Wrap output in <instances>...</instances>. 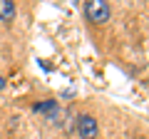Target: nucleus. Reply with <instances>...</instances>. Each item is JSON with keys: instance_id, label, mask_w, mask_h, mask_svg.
Segmentation results:
<instances>
[{"instance_id": "3", "label": "nucleus", "mask_w": 149, "mask_h": 139, "mask_svg": "<svg viewBox=\"0 0 149 139\" xmlns=\"http://www.w3.org/2000/svg\"><path fill=\"white\" fill-rule=\"evenodd\" d=\"M15 20V3L13 0H0V22Z\"/></svg>"}, {"instance_id": "2", "label": "nucleus", "mask_w": 149, "mask_h": 139, "mask_svg": "<svg viewBox=\"0 0 149 139\" xmlns=\"http://www.w3.org/2000/svg\"><path fill=\"white\" fill-rule=\"evenodd\" d=\"M77 134L80 139H97V119L92 114H82L77 119Z\"/></svg>"}, {"instance_id": "4", "label": "nucleus", "mask_w": 149, "mask_h": 139, "mask_svg": "<svg viewBox=\"0 0 149 139\" xmlns=\"http://www.w3.org/2000/svg\"><path fill=\"white\" fill-rule=\"evenodd\" d=\"M35 112H47V114H55V112H57V102L47 99V102H42V104H35Z\"/></svg>"}, {"instance_id": "5", "label": "nucleus", "mask_w": 149, "mask_h": 139, "mask_svg": "<svg viewBox=\"0 0 149 139\" xmlns=\"http://www.w3.org/2000/svg\"><path fill=\"white\" fill-rule=\"evenodd\" d=\"M3 85H5V80H3V75H0V87H3Z\"/></svg>"}, {"instance_id": "1", "label": "nucleus", "mask_w": 149, "mask_h": 139, "mask_svg": "<svg viewBox=\"0 0 149 139\" xmlns=\"http://www.w3.org/2000/svg\"><path fill=\"white\" fill-rule=\"evenodd\" d=\"M85 15L90 22H95V25H102V22L109 20V5L107 3H102V0H90L85 5Z\"/></svg>"}]
</instances>
